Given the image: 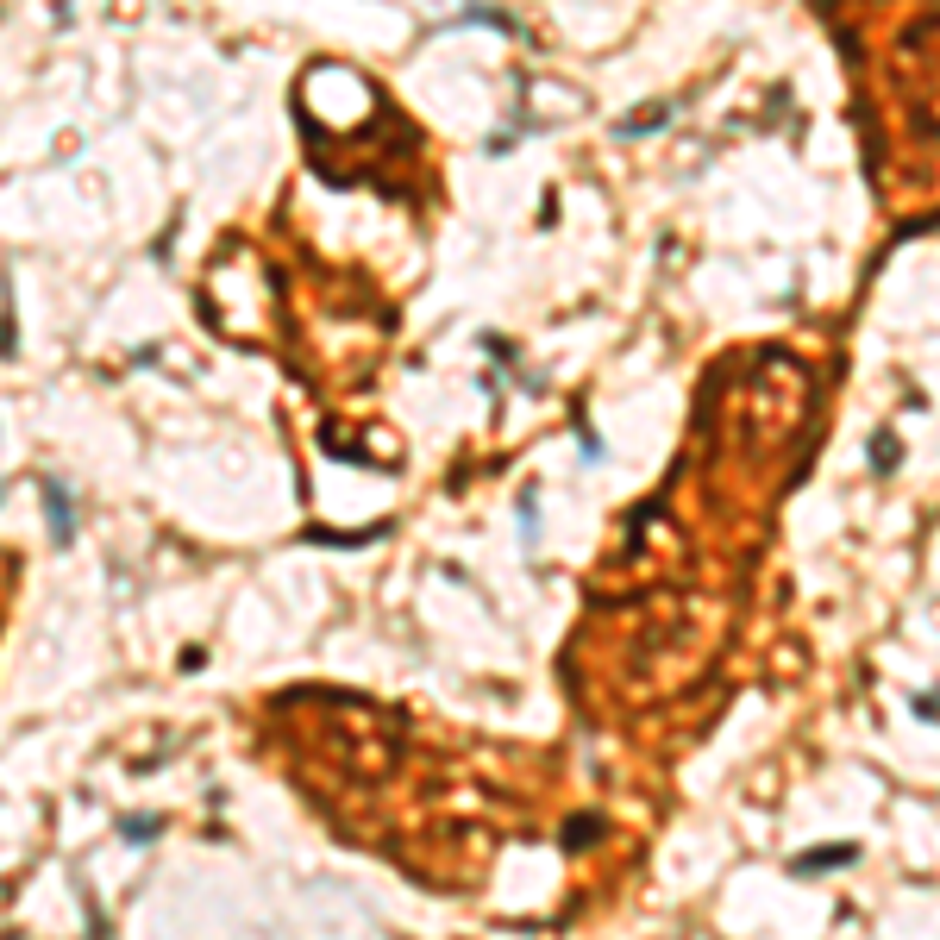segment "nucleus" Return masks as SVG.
Masks as SVG:
<instances>
[{"label":"nucleus","instance_id":"nucleus-1","mask_svg":"<svg viewBox=\"0 0 940 940\" xmlns=\"http://www.w3.org/2000/svg\"><path fill=\"white\" fill-rule=\"evenodd\" d=\"M44 508H51V539H57V546H69V539H76V508H69V496H63L57 477H44Z\"/></svg>","mask_w":940,"mask_h":940}]
</instances>
